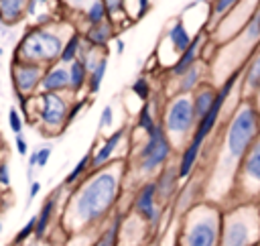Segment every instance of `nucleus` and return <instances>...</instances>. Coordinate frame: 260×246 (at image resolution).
I'll list each match as a JSON object with an SVG mask.
<instances>
[{
  "label": "nucleus",
  "instance_id": "1",
  "mask_svg": "<svg viewBox=\"0 0 260 246\" xmlns=\"http://www.w3.org/2000/svg\"><path fill=\"white\" fill-rule=\"evenodd\" d=\"M118 175L112 171H102L93 175L73 197L67 222L73 230L102 220L118 197Z\"/></svg>",
  "mask_w": 260,
  "mask_h": 246
},
{
  "label": "nucleus",
  "instance_id": "2",
  "mask_svg": "<svg viewBox=\"0 0 260 246\" xmlns=\"http://www.w3.org/2000/svg\"><path fill=\"white\" fill-rule=\"evenodd\" d=\"M258 136H260V110L256 108V104H246L234 114L225 132V150L230 159L242 161Z\"/></svg>",
  "mask_w": 260,
  "mask_h": 246
},
{
  "label": "nucleus",
  "instance_id": "3",
  "mask_svg": "<svg viewBox=\"0 0 260 246\" xmlns=\"http://www.w3.org/2000/svg\"><path fill=\"white\" fill-rule=\"evenodd\" d=\"M238 75H240V71H234V73L223 81L221 89H219V91H217V96H215V102H213L211 110H209V112H207V114L197 122L195 136L191 138L189 146L185 148V152H183V157H181V163H179V177H187V175L191 173V169L195 167V161H197V157H199L201 144H203L205 136L211 132V128L215 126V122H217V118H219V112H221V108H223V102H225V100H228V96L232 94V89H234V83H236Z\"/></svg>",
  "mask_w": 260,
  "mask_h": 246
},
{
  "label": "nucleus",
  "instance_id": "4",
  "mask_svg": "<svg viewBox=\"0 0 260 246\" xmlns=\"http://www.w3.org/2000/svg\"><path fill=\"white\" fill-rule=\"evenodd\" d=\"M260 244V213L248 207L228 213L221 220L219 246H258Z\"/></svg>",
  "mask_w": 260,
  "mask_h": 246
},
{
  "label": "nucleus",
  "instance_id": "5",
  "mask_svg": "<svg viewBox=\"0 0 260 246\" xmlns=\"http://www.w3.org/2000/svg\"><path fill=\"white\" fill-rule=\"evenodd\" d=\"M221 220L215 209L197 207L185 222L179 246H219Z\"/></svg>",
  "mask_w": 260,
  "mask_h": 246
},
{
  "label": "nucleus",
  "instance_id": "6",
  "mask_svg": "<svg viewBox=\"0 0 260 246\" xmlns=\"http://www.w3.org/2000/svg\"><path fill=\"white\" fill-rule=\"evenodd\" d=\"M63 41L59 35L49 33V30H28L24 35V39L18 45V57L22 61H30V63H41V61H55L61 59L63 53Z\"/></svg>",
  "mask_w": 260,
  "mask_h": 246
},
{
  "label": "nucleus",
  "instance_id": "7",
  "mask_svg": "<svg viewBox=\"0 0 260 246\" xmlns=\"http://www.w3.org/2000/svg\"><path fill=\"white\" fill-rule=\"evenodd\" d=\"M169 155H171L169 136L160 126H156L148 134V138H146V142L140 150V171L142 173H152L154 169H158L160 165L167 163Z\"/></svg>",
  "mask_w": 260,
  "mask_h": 246
},
{
  "label": "nucleus",
  "instance_id": "8",
  "mask_svg": "<svg viewBox=\"0 0 260 246\" xmlns=\"http://www.w3.org/2000/svg\"><path fill=\"white\" fill-rule=\"evenodd\" d=\"M197 122L195 110H193V98L187 96H177L165 114V126L167 134H187L191 132L193 124Z\"/></svg>",
  "mask_w": 260,
  "mask_h": 246
},
{
  "label": "nucleus",
  "instance_id": "9",
  "mask_svg": "<svg viewBox=\"0 0 260 246\" xmlns=\"http://www.w3.org/2000/svg\"><path fill=\"white\" fill-rule=\"evenodd\" d=\"M134 211L146 226H154L160 220V211L156 207V183H146L134 201Z\"/></svg>",
  "mask_w": 260,
  "mask_h": 246
},
{
  "label": "nucleus",
  "instance_id": "10",
  "mask_svg": "<svg viewBox=\"0 0 260 246\" xmlns=\"http://www.w3.org/2000/svg\"><path fill=\"white\" fill-rule=\"evenodd\" d=\"M240 175L246 189L254 187V193L260 191V136L254 140L250 150L240 161Z\"/></svg>",
  "mask_w": 260,
  "mask_h": 246
},
{
  "label": "nucleus",
  "instance_id": "11",
  "mask_svg": "<svg viewBox=\"0 0 260 246\" xmlns=\"http://www.w3.org/2000/svg\"><path fill=\"white\" fill-rule=\"evenodd\" d=\"M41 120L51 126V128H61L65 122V116H69L67 112V104L61 96L45 91V96L41 98V112H39Z\"/></svg>",
  "mask_w": 260,
  "mask_h": 246
},
{
  "label": "nucleus",
  "instance_id": "12",
  "mask_svg": "<svg viewBox=\"0 0 260 246\" xmlns=\"http://www.w3.org/2000/svg\"><path fill=\"white\" fill-rule=\"evenodd\" d=\"M14 87L20 94H30L39 83H43V69L39 63H30V61H18L14 63Z\"/></svg>",
  "mask_w": 260,
  "mask_h": 246
},
{
  "label": "nucleus",
  "instance_id": "13",
  "mask_svg": "<svg viewBox=\"0 0 260 246\" xmlns=\"http://www.w3.org/2000/svg\"><path fill=\"white\" fill-rule=\"evenodd\" d=\"M43 89L45 91H51V94H57L59 89H65L71 85V79H69V69L65 67H53L45 73L43 77Z\"/></svg>",
  "mask_w": 260,
  "mask_h": 246
},
{
  "label": "nucleus",
  "instance_id": "14",
  "mask_svg": "<svg viewBox=\"0 0 260 246\" xmlns=\"http://www.w3.org/2000/svg\"><path fill=\"white\" fill-rule=\"evenodd\" d=\"M124 138V128H120V130H116L114 134H110L108 138H106V142L102 144V148L95 152V155H91V167H102L110 157H112V152L116 150V146H118V142Z\"/></svg>",
  "mask_w": 260,
  "mask_h": 246
},
{
  "label": "nucleus",
  "instance_id": "15",
  "mask_svg": "<svg viewBox=\"0 0 260 246\" xmlns=\"http://www.w3.org/2000/svg\"><path fill=\"white\" fill-rule=\"evenodd\" d=\"M199 45H201V35H197V37L193 39L191 47H189L183 55H179V61H177L175 67L171 69L173 75H183V73H187V71L195 65V59H197V53H199Z\"/></svg>",
  "mask_w": 260,
  "mask_h": 246
},
{
  "label": "nucleus",
  "instance_id": "16",
  "mask_svg": "<svg viewBox=\"0 0 260 246\" xmlns=\"http://www.w3.org/2000/svg\"><path fill=\"white\" fill-rule=\"evenodd\" d=\"M215 91H213V87H201L199 91H195V96H193V110H195V118H197V122L211 110V106H213V102H215Z\"/></svg>",
  "mask_w": 260,
  "mask_h": 246
},
{
  "label": "nucleus",
  "instance_id": "17",
  "mask_svg": "<svg viewBox=\"0 0 260 246\" xmlns=\"http://www.w3.org/2000/svg\"><path fill=\"white\" fill-rule=\"evenodd\" d=\"M177 179H179V169H165L160 175H158V181H156V197H160L162 201L171 197V193L175 191L177 187Z\"/></svg>",
  "mask_w": 260,
  "mask_h": 246
},
{
  "label": "nucleus",
  "instance_id": "18",
  "mask_svg": "<svg viewBox=\"0 0 260 246\" xmlns=\"http://www.w3.org/2000/svg\"><path fill=\"white\" fill-rule=\"evenodd\" d=\"M55 205H57V195H51V197L43 203V207H41V211H39V216H37V230H35V236H37V238H43L45 232L49 230V224H51Z\"/></svg>",
  "mask_w": 260,
  "mask_h": 246
},
{
  "label": "nucleus",
  "instance_id": "19",
  "mask_svg": "<svg viewBox=\"0 0 260 246\" xmlns=\"http://www.w3.org/2000/svg\"><path fill=\"white\" fill-rule=\"evenodd\" d=\"M169 39H171L175 51H179V55H183V53L191 47V43H193V39H191V37L187 35V30H185L183 20H177V22L171 26V30H169Z\"/></svg>",
  "mask_w": 260,
  "mask_h": 246
},
{
  "label": "nucleus",
  "instance_id": "20",
  "mask_svg": "<svg viewBox=\"0 0 260 246\" xmlns=\"http://www.w3.org/2000/svg\"><path fill=\"white\" fill-rule=\"evenodd\" d=\"M87 73H89V67H87L81 59L73 61V63L69 65V79H71V85H69V87H71L73 91H79V89L85 85V81L89 79Z\"/></svg>",
  "mask_w": 260,
  "mask_h": 246
},
{
  "label": "nucleus",
  "instance_id": "21",
  "mask_svg": "<svg viewBox=\"0 0 260 246\" xmlns=\"http://www.w3.org/2000/svg\"><path fill=\"white\" fill-rule=\"evenodd\" d=\"M22 10H24V0H0V12L4 22L20 20Z\"/></svg>",
  "mask_w": 260,
  "mask_h": 246
},
{
  "label": "nucleus",
  "instance_id": "22",
  "mask_svg": "<svg viewBox=\"0 0 260 246\" xmlns=\"http://www.w3.org/2000/svg\"><path fill=\"white\" fill-rule=\"evenodd\" d=\"M120 226H122V216L118 213L114 220H112V224H110V228L91 244V246H116V242H118V234H120Z\"/></svg>",
  "mask_w": 260,
  "mask_h": 246
},
{
  "label": "nucleus",
  "instance_id": "23",
  "mask_svg": "<svg viewBox=\"0 0 260 246\" xmlns=\"http://www.w3.org/2000/svg\"><path fill=\"white\" fill-rule=\"evenodd\" d=\"M244 85L248 91H254L260 87V53L254 57V61L248 65L246 73H244Z\"/></svg>",
  "mask_w": 260,
  "mask_h": 246
},
{
  "label": "nucleus",
  "instance_id": "24",
  "mask_svg": "<svg viewBox=\"0 0 260 246\" xmlns=\"http://www.w3.org/2000/svg\"><path fill=\"white\" fill-rule=\"evenodd\" d=\"M77 53H81V37L75 33V35H71L69 41L65 43L63 53H61V61L71 65L73 61H77Z\"/></svg>",
  "mask_w": 260,
  "mask_h": 246
},
{
  "label": "nucleus",
  "instance_id": "25",
  "mask_svg": "<svg viewBox=\"0 0 260 246\" xmlns=\"http://www.w3.org/2000/svg\"><path fill=\"white\" fill-rule=\"evenodd\" d=\"M110 37H112V30H110V24H93L89 30H87V39H89V43H93V45H98V47H102V45H106L108 41H110Z\"/></svg>",
  "mask_w": 260,
  "mask_h": 246
},
{
  "label": "nucleus",
  "instance_id": "26",
  "mask_svg": "<svg viewBox=\"0 0 260 246\" xmlns=\"http://www.w3.org/2000/svg\"><path fill=\"white\" fill-rule=\"evenodd\" d=\"M106 65H108V59L102 57V59L98 61V65L89 71V79H87V83H89V91H91V94H95V91L100 89L102 79H104V73H106Z\"/></svg>",
  "mask_w": 260,
  "mask_h": 246
},
{
  "label": "nucleus",
  "instance_id": "27",
  "mask_svg": "<svg viewBox=\"0 0 260 246\" xmlns=\"http://www.w3.org/2000/svg\"><path fill=\"white\" fill-rule=\"evenodd\" d=\"M199 73H201V69H199L197 65H193L187 73H183V75H181V87H179V91L185 94V91H189L193 85H197V81H199Z\"/></svg>",
  "mask_w": 260,
  "mask_h": 246
},
{
  "label": "nucleus",
  "instance_id": "28",
  "mask_svg": "<svg viewBox=\"0 0 260 246\" xmlns=\"http://www.w3.org/2000/svg\"><path fill=\"white\" fill-rule=\"evenodd\" d=\"M138 128H142L146 134H150V132L156 128L154 118H152V114H150V106H148V102L142 106V110H140V114H138Z\"/></svg>",
  "mask_w": 260,
  "mask_h": 246
},
{
  "label": "nucleus",
  "instance_id": "29",
  "mask_svg": "<svg viewBox=\"0 0 260 246\" xmlns=\"http://www.w3.org/2000/svg\"><path fill=\"white\" fill-rule=\"evenodd\" d=\"M106 12H108V8H106V4L104 2H93L91 4V8H89V12H87V18H89V22H91V26L93 24H102L104 22V18H106Z\"/></svg>",
  "mask_w": 260,
  "mask_h": 246
},
{
  "label": "nucleus",
  "instance_id": "30",
  "mask_svg": "<svg viewBox=\"0 0 260 246\" xmlns=\"http://www.w3.org/2000/svg\"><path fill=\"white\" fill-rule=\"evenodd\" d=\"M89 165H91V155H85V157H83V159H81V161L75 165V169L69 173V177L65 179V183H75V181H77V179H79V177L85 173V169H87Z\"/></svg>",
  "mask_w": 260,
  "mask_h": 246
},
{
  "label": "nucleus",
  "instance_id": "31",
  "mask_svg": "<svg viewBox=\"0 0 260 246\" xmlns=\"http://www.w3.org/2000/svg\"><path fill=\"white\" fill-rule=\"evenodd\" d=\"M246 37H248V41H258L260 39V8L250 18V22L246 26Z\"/></svg>",
  "mask_w": 260,
  "mask_h": 246
},
{
  "label": "nucleus",
  "instance_id": "32",
  "mask_svg": "<svg viewBox=\"0 0 260 246\" xmlns=\"http://www.w3.org/2000/svg\"><path fill=\"white\" fill-rule=\"evenodd\" d=\"M35 230H37V216H32V218L22 226V230L14 236V244H22L30 234H35Z\"/></svg>",
  "mask_w": 260,
  "mask_h": 246
},
{
  "label": "nucleus",
  "instance_id": "33",
  "mask_svg": "<svg viewBox=\"0 0 260 246\" xmlns=\"http://www.w3.org/2000/svg\"><path fill=\"white\" fill-rule=\"evenodd\" d=\"M8 124H10V130L14 132V136L22 132V120H20V114L16 112V108H10V112H8Z\"/></svg>",
  "mask_w": 260,
  "mask_h": 246
},
{
  "label": "nucleus",
  "instance_id": "34",
  "mask_svg": "<svg viewBox=\"0 0 260 246\" xmlns=\"http://www.w3.org/2000/svg\"><path fill=\"white\" fill-rule=\"evenodd\" d=\"M132 91H134L140 100H146V98H148V81H146L144 77L136 79V81L132 83Z\"/></svg>",
  "mask_w": 260,
  "mask_h": 246
},
{
  "label": "nucleus",
  "instance_id": "35",
  "mask_svg": "<svg viewBox=\"0 0 260 246\" xmlns=\"http://www.w3.org/2000/svg\"><path fill=\"white\" fill-rule=\"evenodd\" d=\"M112 124V106H104L102 118H100V128H106Z\"/></svg>",
  "mask_w": 260,
  "mask_h": 246
},
{
  "label": "nucleus",
  "instance_id": "36",
  "mask_svg": "<svg viewBox=\"0 0 260 246\" xmlns=\"http://www.w3.org/2000/svg\"><path fill=\"white\" fill-rule=\"evenodd\" d=\"M236 2H238V0H215V12L221 14V12H225L228 8H232Z\"/></svg>",
  "mask_w": 260,
  "mask_h": 246
},
{
  "label": "nucleus",
  "instance_id": "37",
  "mask_svg": "<svg viewBox=\"0 0 260 246\" xmlns=\"http://www.w3.org/2000/svg\"><path fill=\"white\" fill-rule=\"evenodd\" d=\"M37 152H39V167H45L47 161H49V157H51V148H49V146H43V148H39Z\"/></svg>",
  "mask_w": 260,
  "mask_h": 246
},
{
  "label": "nucleus",
  "instance_id": "38",
  "mask_svg": "<svg viewBox=\"0 0 260 246\" xmlns=\"http://www.w3.org/2000/svg\"><path fill=\"white\" fill-rule=\"evenodd\" d=\"M0 183L4 187H8V183H10V171H8V165L6 163L0 165Z\"/></svg>",
  "mask_w": 260,
  "mask_h": 246
},
{
  "label": "nucleus",
  "instance_id": "39",
  "mask_svg": "<svg viewBox=\"0 0 260 246\" xmlns=\"http://www.w3.org/2000/svg\"><path fill=\"white\" fill-rule=\"evenodd\" d=\"M14 140H16V150H18V155H26V140L22 138V134H16Z\"/></svg>",
  "mask_w": 260,
  "mask_h": 246
},
{
  "label": "nucleus",
  "instance_id": "40",
  "mask_svg": "<svg viewBox=\"0 0 260 246\" xmlns=\"http://www.w3.org/2000/svg\"><path fill=\"white\" fill-rule=\"evenodd\" d=\"M104 4L108 8V12H118L122 6V0H104Z\"/></svg>",
  "mask_w": 260,
  "mask_h": 246
},
{
  "label": "nucleus",
  "instance_id": "41",
  "mask_svg": "<svg viewBox=\"0 0 260 246\" xmlns=\"http://www.w3.org/2000/svg\"><path fill=\"white\" fill-rule=\"evenodd\" d=\"M39 189H41V183H39V181H32V183H30V187H28V201H32V199L37 197Z\"/></svg>",
  "mask_w": 260,
  "mask_h": 246
},
{
  "label": "nucleus",
  "instance_id": "42",
  "mask_svg": "<svg viewBox=\"0 0 260 246\" xmlns=\"http://www.w3.org/2000/svg\"><path fill=\"white\" fill-rule=\"evenodd\" d=\"M79 110H81V102H77V104L73 106V110L69 112V116H67V120H73V118L77 116V112H79Z\"/></svg>",
  "mask_w": 260,
  "mask_h": 246
},
{
  "label": "nucleus",
  "instance_id": "43",
  "mask_svg": "<svg viewBox=\"0 0 260 246\" xmlns=\"http://www.w3.org/2000/svg\"><path fill=\"white\" fill-rule=\"evenodd\" d=\"M254 98H256V108L260 110V87L256 89V94H254Z\"/></svg>",
  "mask_w": 260,
  "mask_h": 246
},
{
  "label": "nucleus",
  "instance_id": "44",
  "mask_svg": "<svg viewBox=\"0 0 260 246\" xmlns=\"http://www.w3.org/2000/svg\"><path fill=\"white\" fill-rule=\"evenodd\" d=\"M26 10H28V12H35V0H28V4H26Z\"/></svg>",
  "mask_w": 260,
  "mask_h": 246
},
{
  "label": "nucleus",
  "instance_id": "45",
  "mask_svg": "<svg viewBox=\"0 0 260 246\" xmlns=\"http://www.w3.org/2000/svg\"><path fill=\"white\" fill-rule=\"evenodd\" d=\"M116 49H118V53H122L124 51V41H116Z\"/></svg>",
  "mask_w": 260,
  "mask_h": 246
},
{
  "label": "nucleus",
  "instance_id": "46",
  "mask_svg": "<svg viewBox=\"0 0 260 246\" xmlns=\"http://www.w3.org/2000/svg\"><path fill=\"white\" fill-rule=\"evenodd\" d=\"M77 2H79V0H77Z\"/></svg>",
  "mask_w": 260,
  "mask_h": 246
},
{
  "label": "nucleus",
  "instance_id": "47",
  "mask_svg": "<svg viewBox=\"0 0 260 246\" xmlns=\"http://www.w3.org/2000/svg\"><path fill=\"white\" fill-rule=\"evenodd\" d=\"M258 246H260V244H258Z\"/></svg>",
  "mask_w": 260,
  "mask_h": 246
}]
</instances>
